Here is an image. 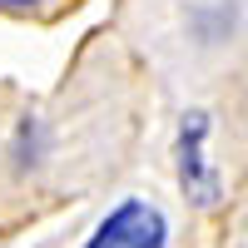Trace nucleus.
Wrapping results in <instances>:
<instances>
[{
  "label": "nucleus",
  "mask_w": 248,
  "mask_h": 248,
  "mask_svg": "<svg viewBox=\"0 0 248 248\" xmlns=\"http://www.w3.org/2000/svg\"><path fill=\"white\" fill-rule=\"evenodd\" d=\"M85 248H169V223L149 199H124Z\"/></svg>",
  "instance_id": "1"
},
{
  "label": "nucleus",
  "mask_w": 248,
  "mask_h": 248,
  "mask_svg": "<svg viewBox=\"0 0 248 248\" xmlns=\"http://www.w3.org/2000/svg\"><path fill=\"white\" fill-rule=\"evenodd\" d=\"M203 134H209L203 114H194V124H184V139H179V184H184V194H189L194 203H214L218 199V174L209 169V159H203Z\"/></svg>",
  "instance_id": "2"
},
{
  "label": "nucleus",
  "mask_w": 248,
  "mask_h": 248,
  "mask_svg": "<svg viewBox=\"0 0 248 248\" xmlns=\"http://www.w3.org/2000/svg\"><path fill=\"white\" fill-rule=\"evenodd\" d=\"M40 5H45V0H0V15H30Z\"/></svg>",
  "instance_id": "3"
}]
</instances>
